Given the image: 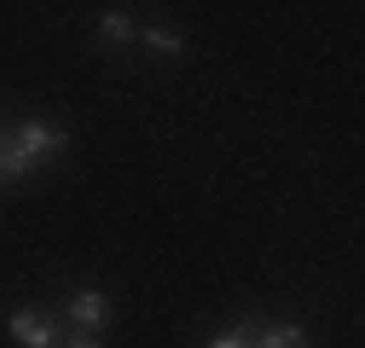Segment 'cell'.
<instances>
[{"mask_svg": "<svg viewBox=\"0 0 365 348\" xmlns=\"http://www.w3.org/2000/svg\"><path fill=\"white\" fill-rule=\"evenodd\" d=\"M209 348H244V325H238V331H226V337H215Z\"/></svg>", "mask_w": 365, "mask_h": 348, "instance_id": "obj_8", "label": "cell"}, {"mask_svg": "<svg viewBox=\"0 0 365 348\" xmlns=\"http://www.w3.org/2000/svg\"><path fill=\"white\" fill-rule=\"evenodd\" d=\"M6 140L29 157V163H41V157H58L64 145H70V134L58 122H41V116H29V122H18V128H6Z\"/></svg>", "mask_w": 365, "mask_h": 348, "instance_id": "obj_1", "label": "cell"}, {"mask_svg": "<svg viewBox=\"0 0 365 348\" xmlns=\"http://www.w3.org/2000/svg\"><path fill=\"white\" fill-rule=\"evenodd\" d=\"M133 41L151 47V53H163V58H180V53H186V41H180L174 29H145V24H140V35H133Z\"/></svg>", "mask_w": 365, "mask_h": 348, "instance_id": "obj_6", "label": "cell"}, {"mask_svg": "<svg viewBox=\"0 0 365 348\" xmlns=\"http://www.w3.org/2000/svg\"><path fill=\"white\" fill-rule=\"evenodd\" d=\"M133 35H140V24L128 12H105L99 18V41H110V47H133Z\"/></svg>", "mask_w": 365, "mask_h": 348, "instance_id": "obj_5", "label": "cell"}, {"mask_svg": "<svg viewBox=\"0 0 365 348\" xmlns=\"http://www.w3.org/2000/svg\"><path fill=\"white\" fill-rule=\"evenodd\" d=\"M244 348H307L302 325H244Z\"/></svg>", "mask_w": 365, "mask_h": 348, "instance_id": "obj_4", "label": "cell"}, {"mask_svg": "<svg viewBox=\"0 0 365 348\" xmlns=\"http://www.w3.org/2000/svg\"><path fill=\"white\" fill-rule=\"evenodd\" d=\"M6 331H12L24 348H58V342H64L58 319H47L41 308H12V314H6Z\"/></svg>", "mask_w": 365, "mask_h": 348, "instance_id": "obj_2", "label": "cell"}, {"mask_svg": "<svg viewBox=\"0 0 365 348\" xmlns=\"http://www.w3.org/2000/svg\"><path fill=\"white\" fill-rule=\"evenodd\" d=\"M58 348H105V342H99V337H87V331H76V337H64Z\"/></svg>", "mask_w": 365, "mask_h": 348, "instance_id": "obj_7", "label": "cell"}, {"mask_svg": "<svg viewBox=\"0 0 365 348\" xmlns=\"http://www.w3.org/2000/svg\"><path fill=\"white\" fill-rule=\"evenodd\" d=\"M64 314H70V325H76V331H87V337H99V331L110 325V296H105V290H76Z\"/></svg>", "mask_w": 365, "mask_h": 348, "instance_id": "obj_3", "label": "cell"}, {"mask_svg": "<svg viewBox=\"0 0 365 348\" xmlns=\"http://www.w3.org/2000/svg\"><path fill=\"white\" fill-rule=\"evenodd\" d=\"M0 151H6V128H0Z\"/></svg>", "mask_w": 365, "mask_h": 348, "instance_id": "obj_9", "label": "cell"}]
</instances>
